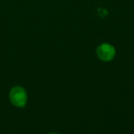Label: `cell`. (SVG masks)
Listing matches in <instances>:
<instances>
[{"label": "cell", "mask_w": 134, "mask_h": 134, "mask_svg": "<svg viewBox=\"0 0 134 134\" xmlns=\"http://www.w3.org/2000/svg\"><path fill=\"white\" fill-rule=\"evenodd\" d=\"M9 100L13 105L17 107H24L27 100L26 90L21 86H15L9 92Z\"/></svg>", "instance_id": "6da1fadb"}, {"label": "cell", "mask_w": 134, "mask_h": 134, "mask_svg": "<svg viewBox=\"0 0 134 134\" xmlns=\"http://www.w3.org/2000/svg\"><path fill=\"white\" fill-rule=\"evenodd\" d=\"M97 55L103 62H110L114 59L116 51L115 48L109 43H102L97 48Z\"/></svg>", "instance_id": "7a4b0ae2"}, {"label": "cell", "mask_w": 134, "mask_h": 134, "mask_svg": "<svg viewBox=\"0 0 134 134\" xmlns=\"http://www.w3.org/2000/svg\"><path fill=\"white\" fill-rule=\"evenodd\" d=\"M49 134H57V133H49Z\"/></svg>", "instance_id": "3957f363"}]
</instances>
